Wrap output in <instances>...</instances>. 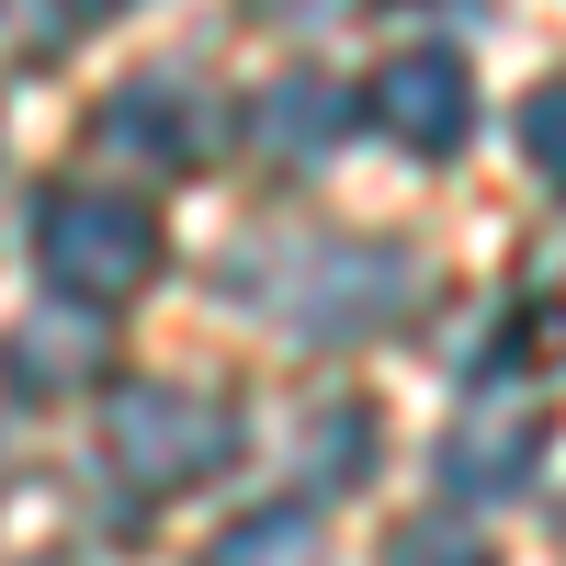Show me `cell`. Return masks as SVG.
Here are the masks:
<instances>
[{
  "mask_svg": "<svg viewBox=\"0 0 566 566\" xmlns=\"http://www.w3.org/2000/svg\"><path fill=\"white\" fill-rule=\"evenodd\" d=\"M250 136H261L272 159H328V148L352 136V103H340L328 80H272L261 103H250Z\"/></svg>",
  "mask_w": 566,
  "mask_h": 566,
  "instance_id": "obj_8",
  "label": "cell"
},
{
  "mask_svg": "<svg viewBox=\"0 0 566 566\" xmlns=\"http://www.w3.org/2000/svg\"><path fill=\"white\" fill-rule=\"evenodd\" d=\"M306 544H317V510H306V499H283V510H250V522H227V544H216V555L261 566V555H306Z\"/></svg>",
  "mask_w": 566,
  "mask_h": 566,
  "instance_id": "obj_11",
  "label": "cell"
},
{
  "mask_svg": "<svg viewBox=\"0 0 566 566\" xmlns=\"http://www.w3.org/2000/svg\"><path fill=\"white\" fill-rule=\"evenodd\" d=\"M419 306V261L386 250V239H317L295 250V295L283 317L306 328V340H374V328H397Z\"/></svg>",
  "mask_w": 566,
  "mask_h": 566,
  "instance_id": "obj_3",
  "label": "cell"
},
{
  "mask_svg": "<svg viewBox=\"0 0 566 566\" xmlns=\"http://www.w3.org/2000/svg\"><path fill=\"white\" fill-rule=\"evenodd\" d=\"M363 464H374V419H363L352 397H328V408L306 419V488L340 499V488H363Z\"/></svg>",
  "mask_w": 566,
  "mask_h": 566,
  "instance_id": "obj_9",
  "label": "cell"
},
{
  "mask_svg": "<svg viewBox=\"0 0 566 566\" xmlns=\"http://www.w3.org/2000/svg\"><path fill=\"white\" fill-rule=\"evenodd\" d=\"M205 136H216L205 91H193V80H170V69L125 80L114 103H103V148H125V159H205Z\"/></svg>",
  "mask_w": 566,
  "mask_h": 566,
  "instance_id": "obj_6",
  "label": "cell"
},
{
  "mask_svg": "<svg viewBox=\"0 0 566 566\" xmlns=\"http://www.w3.org/2000/svg\"><path fill=\"white\" fill-rule=\"evenodd\" d=\"M227 453H239V408H227L216 386L148 374V386H125V397L103 408V464H114L125 488H148V499H181V488H205Z\"/></svg>",
  "mask_w": 566,
  "mask_h": 566,
  "instance_id": "obj_1",
  "label": "cell"
},
{
  "mask_svg": "<svg viewBox=\"0 0 566 566\" xmlns=\"http://www.w3.org/2000/svg\"><path fill=\"white\" fill-rule=\"evenodd\" d=\"M34 261H45L57 295L125 306L159 272V216H148V193H114V181H57L45 216H34Z\"/></svg>",
  "mask_w": 566,
  "mask_h": 566,
  "instance_id": "obj_2",
  "label": "cell"
},
{
  "mask_svg": "<svg viewBox=\"0 0 566 566\" xmlns=\"http://www.w3.org/2000/svg\"><path fill=\"white\" fill-rule=\"evenodd\" d=\"M103 306H80V295H57L34 328H12V340H0V363H12V386L23 397H69V386H91V374H103Z\"/></svg>",
  "mask_w": 566,
  "mask_h": 566,
  "instance_id": "obj_7",
  "label": "cell"
},
{
  "mask_svg": "<svg viewBox=\"0 0 566 566\" xmlns=\"http://www.w3.org/2000/svg\"><path fill=\"white\" fill-rule=\"evenodd\" d=\"M522 328L544 352H566V239H533V261H522Z\"/></svg>",
  "mask_w": 566,
  "mask_h": 566,
  "instance_id": "obj_10",
  "label": "cell"
},
{
  "mask_svg": "<svg viewBox=\"0 0 566 566\" xmlns=\"http://www.w3.org/2000/svg\"><path fill=\"white\" fill-rule=\"evenodd\" d=\"M544 397H476V419H453L442 431V499L464 510H499V499H522L533 488V464H544Z\"/></svg>",
  "mask_w": 566,
  "mask_h": 566,
  "instance_id": "obj_4",
  "label": "cell"
},
{
  "mask_svg": "<svg viewBox=\"0 0 566 566\" xmlns=\"http://www.w3.org/2000/svg\"><path fill=\"white\" fill-rule=\"evenodd\" d=\"M69 12H125V0H69Z\"/></svg>",
  "mask_w": 566,
  "mask_h": 566,
  "instance_id": "obj_14",
  "label": "cell"
},
{
  "mask_svg": "<svg viewBox=\"0 0 566 566\" xmlns=\"http://www.w3.org/2000/svg\"><path fill=\"white\" fill-rule=\"evenodd\" d=\"M250 12H261V23H340L352 0H250Z\"/></svg>",
  "mask_w": 566,
  "mask_h": 566,
  "instance_id": "obj_13",
  "label": "cell"
},
{
  "mask_svg": "<svg viewBox=\"0 0 566 566\" xmlns=\"http://www.w3.org/2000/svg\"><path fill=\"white\" fill-rule=\"evenodd\" d=\"M363 103H374V125H386L397 148H419V159H453L464 136H476V80H464V57H442V45L386 57Z\"/></svg>",
  "mask_w": 566,
  "mask_h": 566,
  "instance_id": "obj_5",
  "label": "cell"
},
{
  "mask_svg": "<svg viewBox=\"0 0 566 566\" xmlns=\"http://www.w3.org/2000/svg\"><path fill=\"white\" fill-rule=\"evenodd\" d=\"M522 159H533L555 193H566V80H544L533 103H522Z\"/></svg>",
  "mask_w": 566,
  "mask_h": 566,
  "instance_id": "obj_12",
  "label": "cell"
}]
</instances>
